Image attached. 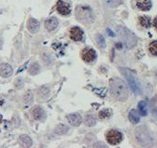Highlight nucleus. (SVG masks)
<instances>
[{"label":"nucleus","instance_id":"10","mask_svg":"<svg viewBox=\"0 0 157 148\" xmlns=\"http://www.w3.org/2000/svg\"><path fill=\"white\" fill-rule=\"evenodd\" d=\"M12 68L10 65L7 64V63H2L0 64V75L2 77H10V75H12Z\"/></svg>","mask_w":157,"mask_h":148},{"label":"nucleus","instance_id":"26","mask_svg":"<svg viewBox=\"0 0 157 148\" xmlns=\"http://www.w3.org/2000/svg\"><path fill=\"white\" fill-rule=\"evenodd\" d=\"M104 2L111 8L117 7L120 4V0H104Z\"/></svg>","mask_w":157,"mask_h":148},{"label":"nucleus","instance_id":"19","mask_svg":"<svg viewBox=\"0 0 157 148\" xmlns=\"http://www.w3.org/2000/svg\"><path fill=\"white\" fill-rule=\"evenodd\" d=\"M138 108H139V112L141 116H146L148 111H147V106L146 103L144 101H140L138 105Z\"/></svg>","mask_w":157,"mask_h":148},{"label":"nucleus","instance_id":"27","mask_svg":"<svg viewBox=\"0 0 157 148\" xmlns=\"http://www.w3.org/2000/svg\"><path fill=\"white\" fill-rule=\"evenodd\" d=\"M110 116H111V111H110L109 109L102 110V111H100V113H99V117H100V119H108Z\"/></svg>","mask_w":157,"mask_h":148},{"label":"nucleus","instance_id":"3","mask_svg":"<svg viewBox=\"0 0 157 148\" xmlns=\"http://www.w3.org/2000/svg\"><path fill=\"white\" fill-rule=\"evenodd\" d=\"M136 138L138 142L143 146L151 145V142H152L151 135L150 134V132L144 126H141L136 130Z\"/></svg>","mask_w":157,"mask_h":148},{"label":"nucleus","instance_id":"1","mask_svg":"<svg viewBox=\"0 0 157 148\" xmlns=\"http://www.w3.org/2000/svg\"><path fill=\"white\" fill-rule=\"evenodd\" d=\"M110 92L118 101H126L128 96V90L126 84L118 78H115L110 81Z\"/></svg>","mask_w":157,"mask_h":148},{"label":"nucleus","instance_id":"20","mask_svg":"<svg viewBox=\"0 0 157 148\" xmlns=\"http://www.w3.org/2000/svg\"><path fill=\"white\" fill-rule=\"evenodd\" d=\"M84 122H85V125L88 126V127H94L96 123V120L92 116V115H88L85 117V119H84Z\"/></svg>","mask_w":157,"mask_h":148},{"label":"nucleus","instance_id":"14","mask_svg":"<svg viewBox=\"0 0 157 148\" xmlns=\"http://www.w3.org/2000/svg\"><path fill=\"white\" fill-rule=\"evenodd\" d=\"M39 27H40V25H39L38 21H36L35 19H33V18L29 19L28 24H27V28H28V30H29L30 33H34L38 32Z\"/></svg>","mask_w":157,"mask_h":148},{"label":"nucleus","instance_id":"21","mask_svg":"<svg viewBox=\"0 0 157 148\" xmlns=\"http://www.w3.org/2000/svg\"><path fill=\"white\" fill-rule=\"evenodd\" d=\"M23 101L26 105H31L33 102V95L31 91L27 92L25 95H24V97H23Z\"/></svg>","mask_w":157,"mask_h":148},{"label":"nucleus","instance_id":"25","mask_svg":"<svg viewBox=\"0 0 157 148\" xmlns=\"http://www.w3.org/2000/svg\"><path fill=\"white\" fill-rule=\"evenodd\" d=\"M96 42L98 44V45L102 48H105V38L103 37L102 34H97L96 35Z\"/></svg>","mask_w":157,"mask_h":148},{"label":"nucleus","instance_id":"12","mask_svg":"<svg viewBox=\"0 0 157 148\" xmlns=\"http://www.w3.org/2000/svg\"><path fill=\"white\" fill-rule=\"evenodd\" d=\"M67 118L68 122H69L71 125H73V126H78V125H81L82 120L81 115H80V114H78V113L69 114V115H67Z\"/></svg>","mask_w":157,"mask_h":148},{"label":"nucleus","instance_id":"13","mask_svg":"<svg viewBox=\"0 0 157 148\" xmlns=\"http://www.w3.org/2000/svg\"><path fill=\"white\" fill-rule=\"evenodd\" d=\"M136 6L139 10L147 11L151 8V0H136Z\"/></svg>","mask_w":157,"mask_h":148},{"label":"nucleus","instance_id":"29","mask_svg":"<svg viewBox=\"0 0 157 148\" xmlns=\"http://www.w3.org/2000/svg\"><path fill=\"white\" fill-rule=\"evenodd\" d=\"M153 26H154V28L157 30V17L153 20Z\"/></svg>","mask_w":157,"mask_h":148},{"label":"nucleus","instance_id":"15","mask_svg":"<svg viewBox=\"0 0 157 148\" xmlns=\"http://www.w3.org/2000/svg\"><path fill=\"white\" fill-rule=\"evenodd\" d=\"M19 142H20V144H21L22 147H30V146H32V144H33L32 139H31L28 135H26V134H23V135L20 136Z\"/></svg>","mask_w":157,"mask_h":148},{"label":"nucleus","instance_id":"9","mask_svg":"<svg viewBox=\"0 0 157 148\" xmlns=\"http://www.w3.org/2000/svg\"><path fill=\"white\" fill-rule=\"evenodd\" d=\"M56 10L58 11V13H60L61 15L63 16H67L70 13V8L69 6L65 3L64 1H62V0H59V1L57 2L56 4Z\"/></svg>","mask_w":157,"mask_h":148},{"label":"nucleus","instance_id":"2","mask_svg":"<svg viewBox=\"0 0 157 148\" xmlns=\"http://www.w3.org/2000/svg\"><path fill=\"white\" fill-rule=\"evenodd\" d=\"M117 35H118L120 41L123 43V45L127 48H132L137 44L136 36L129 30H128L124 27L117 28Z\"/></svg>","mask_w":157,"mask_h":148},{"label":"nucleus","instance_id":"16","mask_svg":"<svg viewBox=\"0 0 157 148\" xmlns=\"http://www.w3.org/2000/svg\"><path fill=\"white\" fill-rule=\"evenodd\" d=\"M58 25V21L56 18H50L45 21V28L48 31H53L55 30Z\"/></svg>","mask_w":157,"mask_h":148},{"label":"nucleus","instance_id":"18","mask_svg":"<svg viewBox=\"0 0 157 148\" xmlns=\"http://www.w3.org/2000/svg\"><path fill=\"white\" fill-rule=\"evenodd\" d=\"M140 25L144 28H149L151 26V19L147 16H141L139 19Z\"/></svg>","mask_w":157,"mask_h":148},{"label":"nucleus","instance_id":"28","mask_svg":"<svg viewBox=\"0 0 157 148\" xmlns=\"http://www.w3.org/2000/svg\"><path fill=\"white\" fill-rule=\"evenodd\" d=\"M67 127L65 126V125H59L57 126V128L56 129V132L58 133V134H65L67 131Z\"/></svg>","mask_w":157,"mask_h":148},{"label":"nucleus","instance_id":"7","mask_svg":"<svg viewBox=\"0 0 157 148\" xmlns=\"http://www.w3.org/2000/svg\"><path fill=\"white\" fill-rule=\"evenodd\" d=\"M70 38L73 41H81L83 38V32L81 28L78 27H73L70 29L69 32Z\"/></svg>","mask_w":157,"mask_h":148},{"label":"nucleus","instance_id":"23","mask_svg":"<svg viewBox=\"0 0 157 148\" xmlns=\"http://www.w3.org/2000/svg\"><path fill=\"white\" fill-rule=\"evenodd\" d=\"M49 93H50V90H49V87L47 86H43L39 90V95L41 97H47Z\"/></svg>","mask_w":157,"mask_h":148},{"label":"nucleus","instance_id":"24","mask_svg":"<svg viewBox=\"0 0 157 148\" xmlns=\"http://www.w3.org/2000/svg\"><path fill=\"white\" fill-rule=\"evenodd\" d=\"M149 50L153 56H157V41H153L150 44Z\"/></svg>","mask_w":157,"mask_h":148},{"label":"nucleus","instance_id":"17","mask_svg":"<svg viewBox=\"0 0 157 148\" xmlns=\"http://www.w3.org/2000/svg\"><path fill=\"white\" fill-rule=\"evenodd\" d=\"M128 119L131 123L137 124L140 121V116L139 113L135 109H131L128 113Z\"/></svg>","mask_w":157,"mask_h":148},{"label":"nucleus","instance_id":"6","mask_svg":"<svg viewBox=\"0 0 157 148\" xmlns=\"http://www.w3.org/2000/svg\"><path fill=\"white\" fill-rule=\"evenodd\" d=\"M106 140L110 144H117L122 141V134L116 130H111L106 134Z\"/></svg>","mask_w":157,"mask_h":148},{"label":"nucleus","instance_id":"8","mask_svg":"<svg viewBox=\"0 0 157 148\" xmlns=\"http://www.w3.org/2000/svg\"><path fill=\"white\" fill-rule=\"evenodd\" d=\"M82 59L86 62H92L95 59L96 57V54L94 52V50L93 49H90V48H85L82 50Z\"/></svg>","mask_w":157,"mask_h":148},{"label":"nucleus","instance_id":"5","mask_svg":"<svg viewBox=\"0 0 157 148\" xmlns=\"http://www.w3.org/2000/svg\"><path fill=\"white\" fill-rule=\"evenodd\" d=\"M121 72L125 75L127 81L128 82V84L131 88V90L133 91V93L135 94H140V86H139V84L137 82V80L135 79V77L133 76V74L131 73V71L128 68H120Z\"/></svg>","mask_w":157,"mask_h":148},{"label":"nucleus","instance_id":"11","mask_svg":"<svg viewBox=\"0 0 157 148\" xmlns=\"http://www.w3.org/2000/svg\"><path fill=\"white\" fill-rule=\"evenodd\" d=\"M33 117L34 119L36 120H44L46 118V114L44 112V110L40 107H36L33 109Z\"/></svg>","mask_w":157,"mask_h":148},{"label":"nucleus","instance_id":"22","mask_svg":"<svg viewBox=\"0 0 157 148\" xmlns=\"http://www.w3.org/2000/svg\"><path fill=\"white\" fill-rule=\"evenodd\" d=\"M39 71H40V66L37 63H33L29 68V73L31 74V75H36Z\"/></svg>","mask_w":157,"mask_h":148},{"label":"nucleus","instance_id":"4","mask_svg":"<svg viewBox=\"0 0 157 148\" xmlns=\"http://www.w3.org/2000/svg\"><path fill=\"white\" fill-rule=\"evenodd\" d=\"M76 16L78 21H82L84 24L91 23L94 21V14L92 10L86 7H78L76 11Z\"/></svg>","mask_w":157,"mask_h":148}]
</instances>
